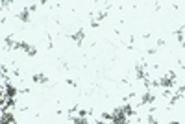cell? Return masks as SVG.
Here are the masks:
<instances>
[{"label": "cell", "instance_id": "obj_3", "mask_svg": "<svg viewBox=\"0 0 185 124\" xmlns=\"http://www.w3.org/2000/svg\"><path fill=\"white\" fill-rule=\"evenodd\" d=\"M48 78L45 74H33V83H46Z\"/></svg>", "mask_w": 185, "mask_h": 124}, {"label": "cell", "instance_id": "obj_4", "mask_svg": "<svg viewBox=\"0 0 185 124\" xmlns=\"http://www.w3.org/2000/svg\"><path fill=\"white\" fill-rule=\"evenodd\" d=\"M165 45V39H157V46H163Z\"/></svg>", "mask_w": 185, "mask_h": 124}, {"label": "cell", "instance_id": "obj_2", "mask_svg": "<svg viewBox=\"0 0 185 124\" xmlns=\"http://www.w3.org/2000/svg\"><path fill=\"white\" fill-rule=\"evenodd\" d=\"M30 11H28V7H22L21 9V13H19V19H21L22 22H30Z\"/></svg>", "mask_w": 185, "mask_h": 124}, {"label": "cell", "instance_id": "obj_5", "mask_svg": "<svg viewBox=\"0 0 185 124\" xmlns=\"http://www.w3.org/2000/svg\"><path fill=\"white\" fill-rule=\"evenodd\" d=\"M168 124H180L178 121H172V122H168Z\"/></svg>", "mask_w": 185, "mask_h": 124}, {"label": "cell", "instance_id": "obj_1", "mask_svg": "<svg viewBox=\"0 0 185 124\" xmlns=\"http://www.w3.org/2000/svg\"><path fill=\"white\" fill-rule=\"evenodd\" d=\"M69 39H72L74 43H76V46H81V43H83V39H85V32H83V28L76 30L72 35H69Z\"/></svg>", "mask_w": 185, "mask_h": 124}]
</instances>
